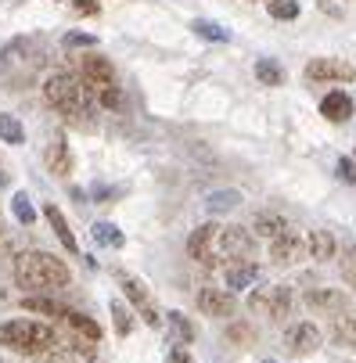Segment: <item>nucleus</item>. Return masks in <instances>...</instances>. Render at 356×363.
<instances>
[{"label": "nucleus", "instance_id": "obj_1", "mask_svg": "<svg viewBox=\"0 0 356 363\" xmlns=\"http://www.w3.org/2000/svg\"><path fill=\"white\" fill-rule=\"evenodd\" d=\"M15 281H18V288H29V291H55V288H65L72 281V274L58 255L33 248V252L15 255Z\"/></svg>", "mask_w": 356, "mask_h": 363}, {"label": "nucleus", "instance_id": "obj_2", "mask_svg": "<svg viewBox=\"0 0 356 363\" xmlns=\"http://www.w3.org/2000/svg\"><path fill=\"white\" fill-rule=\"evenodd\" d=\"M43 97L55 105L62 116H90L94 105H97V94L87 79L72 76V72H58V76H50L43 83Z\"/></svg>", "mask_w": 356, "mask_h": 363}, {"label": "nucleus", "instance_id": "obj_3", "mask_svg": "<svg viewBox=\"0 0 356 363\" xmlns=\"http://www.w3.org/2000/svg\"><path fill=\"white\" fill-rule=\"evenodd\" d=\"M58 342L62 338L55 335V328L40 324V320H4L0 324V345L11 352H22V356H43Z\"/></svg>", "mask_w": 356, "mask_h": 363}, {"label": "nucleus", "instance_id": "obj_4", "mask_svg": "<svg viewBox=\"0 0 356 363\" xmlns=\"http://www.w3.org/2000/svg\"><path fill=\"white\" fill-rule=\"evenodd\" d=\"M291 306H295L291 284H260V288H252V295H248L252 313H260V317H267L274 324H284L291 317Z\"/></svg>", "mask_w": 356, "mask_h": 363}, {"label": "nucleus", "instance_id": "obj_5", "mask_svg": "<svg viewBox=\"0 0 356 363\" xmlns=\"http://www.w3.org/2000/svg\"><path fill=\"white\" fill-rule=\"evenodd\" d=\"M83 79L94 86L97 105H105V108H119L123 105V94H119V83H116V69H112L109 58L87 55L83 58Z\"/></svg>", "mask_w": 356, "mask_h": 363}, {"label": "nucleus", "instance_id": "obj_6", "mask_svg": "<svg viewBox=\"0 0 356 363\" xmlns=\"http://www.w3.org/2000/svg\"><path fill=\"white\" fill-rule=\"evenodd\" d=\"M220 255L230 259V263L256 259V230H252V227H223V234H220Z\"/></svg>", "mask_w": 356, "mask_h": 363}, {"label": "nucleus", "instance_id": "obj_7", "mask_svg": "<svg viewBox=\"0 0 356 363\" xmlns=\"http://www.w3.org/2000/svg\"><path fill=\"white\" fill-rule=\"evenodd\" d=\"M220 234H223V227L201 223V227L187 238V255L194 259V263H201V267H213V263H216V248H220Z\"/></svg>", "mask_w": 356, "mask_h": 363}, {"label": "nucleus", "instance_id": "obj_8", "mask_svg": "<svg viewBox=\"0 0 356 363\" xmlns=\"http://www.w3.org/2000/svg\"><path fill=\"white\" fill-rule=\"evenodd\" d=\"M306 248H310V245L302 241V234H299V230L284 227L277 238H270V263H274V267H295Z\"/></svg>", "mask_w": 356, "mask_h": 363}, {"label": "nucleus", "instance_id": "obj_9", "mask_svg": "<svg viewBox=\"0 0 356 363\" xmlns=\"http://www.w3.org/2000/svg\"><path fill=\"white\" fill-rule=\"evenodd\" d=\"M306 79H313V83H352L356 65H349L345 58H313L306 65Z\"/></svg>", "mask_w": 356, "mask_h": 363}, {"label": "nucleus", "instance_id": "obj_10", "mask_svg": "<svg viewBox=\"0 0 356 363\" xmlns=\"http://www.w3.org/2000/svg\"><path fill=\"white\" fill-rule=\"evenodd\" d=\"M324 345V335H321V328L317 324H291L288 331H284V349L291 352V356H310V352H317Z\"/></svg>", "mask_w": 356, "mask_h": 363}, {"label": "nucleus", "instance_id": "obj_11", "mask_svg": "<svg viewBox=\"0 0 356 363\" xmlns=\"http://www.w3.org/2000/svg\"><path fill=\"white\" fill-rule=\"evenodd\" d=\"M119 284H123V291H126L130 306H133L137 313L144 317V324H151V328H155V324H159L162 317H159V309H155V302H151V295H148L144 281H137V277H130V274H119Z\"/></svg>", "mask_w": 356, "mask_h": 363}, {"label": "nucleus", "instance_id": "obj_12", "mask_svg": "<svg viewBox=\"0 0 356 363\" xmlns=\"http://www.w3.org/2000/svg\"><path fill=\"white\" fill-rule=\"evenodd\" d=\"M198 309L206 317H234L238 298H234L230 288H201L198 291Z\"/></svg>", "mask_w": 356, "mask_h": 363}, {"label": "nucleus", "instance_id": "obj_13", "mask_svg": "<svg viewBox=\"0 0 356 363\" xmlns=\"http://www.w3.org/2000/svg\"><path fill=\"white\" fill-rule=\"evenodd\" d=\"M306 306L317 309V313L335 317V313H345L349 309V295H342L338 288H310L306 291Z\"/></svg>", "mask_w": 356, "mask_h": 363}, {"label": "nucleus", "instance_id": "obj_14", "mask_svg": "<svg viewBox=\"0 0 356 363\" xmlns=\"http://www.w3.org/2000/svg\"><path fill=\"white\" fill-rule=\"evenodd\" d=\"M43 162H47V169L55 173V177H69V173H72V155H69V140H65L62 133L47 140Z\"/></svg>", "mask_w": 356, "mask_h": 363}, {"label": "nucleus", "instance_id": "obj_15", "mask_svg": "<svg viewBox=\"0 0 356 363\" xmlns=\"http://www.w3.org/2000/svg\"><path fill=\"white\" fill-rule=\"evenodd\" d=\"M260 281V267L252 259H241V263H230L227 267V288L230 291H241V288H252Z\"/></svg>", "mask_w": 356, "mask_h": 363}, {"label": "nucleus", "instance_id": "obj_16", "mask_svg": "<svg viewBox=\"0 0 356 363\" xmlns=\"http://www.w3.org/2000/svg\"><path fill=\"white\" fill-rule=\"evenodd\" d=\"M43 216H47V223H50V227H55L58 241H62V245H65V248L76 255V252H79V241H76V234L69 230V220L62 216V209H58V205H43Z\"/></svg>", "mask_w": 356, "mask_h": 363}, {"label": "nucleus", "instance_id": "obj_17", "mask_svg": "<svg viewBox=\"0 0 356 363\" xmlns=\"http://www.w3.org/2000/svg\"><path fill=\"white\" fill-rule=\"evenodd\" d=\"M321 112H324L331 123H345V119L352 116V101H349V94H342V90H331V94L321 101Z\"/></svg>", "mask_w": 356, "mask_h": 363}, {"label": "nucleus", "instance_id": "obj_18", "mask_svg": "<svg viewBox=\"0 0 356 363\" xmlns=\"http://www.w3.org/2000/svg\"><path fill=\"white\" fill-rule=\"evenodd\" d=\"M22 306L29 309V313H40V317H55V320H65L69 317V306H62L55 298H43V295H26Z\"/></svg>", "mask_w": 356, "mask_h": 363}, {"label": "nucleus", "instance_id": "obj_19", "mask_svg": "<svg viewBox=\"0 0 356 363\" xmlns=\"http://www.w3.org/2000/svg\"><path fill=\"white\" fill-rule=\"evenodd\" d=\"M166 324H169V345H191L194 342V324L180 313V309L166 313Z\"/></svg>", "mask_w": 356, "mask_h": 363}, {"label": "nucleus", "instance_id": "obj_20", "mask_svg": "<svg viewBox=\"0 0 356 363\" xmlns=\"http://www.w3.org/2000/svg\"><path fill=\"white\" fill-rule=\"evenodd\" d=\"M310 259H317V263H328V259H335L338 245L331 238V230H310Z\"/></svg>", "mask_w": 356, "mask_h": 363}, {"label": "nucleus", "instance_id": "obj_21", "mask_svg": "<svg viewBox=\"0 0 356 363\" xmlns=\"http://www.w3.org/2000/svg\"><path fill=\"white\" fill-rule=\"evenodd\" d=\"M238 205H241V191H213V194L206 198V209H209L213 216L230 213V209H238Z\"/></svg>", "mask_w": 356, "mask_h": 363}, {"label": "nucleus", "instance_id": "obj_22", "mask_svg": "<svg viewBox=\"0 0 356 363\" xmlns=\"http://www.w3.org/2000/svg\"><path fill=\"white\" fill-rule=\"evenodd\" d=\"M284 227H288V223H284L277 213H260L256 220H252V230H256V238H267V241H270V238H277Z\"/></svg>", "mask_w": 356, "mask_h": 363}, {"label": "nucleus", "instance_id": "obj_23", "mask_svg": "<svg viewBox=\"0 0 356 363\" xmlns=\"http://www.w3.org/2000/svg\"><path fill=\"white\" fill-rule=\"evenodd\" d=\"M331 331H335V338L338 342H345V345H356V313H335V320H331Z\"/></svg>", "mask_w": 356, "mask_h": 363}, {"label": "nucleus", "instance_id": "obj_24", "mask_svg": "<svg viewBox=\"0 0 356 363\" xmlns=\"http://www.w3.org/2000/svg\"><path fill=\"white\" fill-rule=\"evenodd\" d=\"M90 234H94V241L97 245H105V248H123V230L116 227V223H94L90 227Z\"/></svg>", "mask_w": 356, "mask_h": 363}, {"label": "nucleus", "instance_id": "obj_25", "mask_svg": "<svg viewBox=\"0 0 356 363\" xmlns=\"http://www.w3.org/2000/svg\"><path fill=\"white\" fill-rule=\"evenodd\" d=\"M256 79H260L263 86H281V83H284V69H281L277 62H270V58H260V62H256Z\"/></svg>", "mask_w": 356, "mask_h": 363}, {"label": "nucleus", "instance_id": "obj_26", "mask_svg": "<svg viewBox=\"0 0 356 363\" xmlns=\"http://www.w3.org/2000/svg\"><path fill=\"white\" fill-rule=\"evenodd\" d=\"M65 324L76 331V335H83V338H94V342H101V328L90 320V317H83V313H76V309H69V317H65Z\"/></svg>", "mask_w": 356, "mask_h": 363}, {"label": "nucleus", "instance_id": "obj_27", "mask_svg": "<svg viewBox=\"0 0 356 363\" xmlns=\"http://www.w3.org/2000/svg\"><path fill=\"white\" fill-rule=\"evenodd\" d=\"M227 342H234L238 349H248L252 342H256V328H252L248 320H234V324L227 328Z\"/></svg>", "mask_w": 356, "mask_h": 363}, {"label": "nucleus", "instance_id": "obj_28", "mask_svg": "<svg viewBox=\"0 0 356 363\" xmlns=\"http://www.w3.org/2000/svg\"><path fill=\"white\" fill-rule=\"evenodd\" d=\"M0 140L4 144H22L26 140V130L15 116H0Z\"/></svg>", "mask_w": 356, "mask_h": 363}, {"label": "nucleus", "instance_id": "obj_29", "mask_svg": "<svg viewBox=\"0 0 356 363\" xmlns=\"http://www.w3.org/2000/svg\"><path fill=\"white\" fill-rule=\"evenodd\" d=\"M11 213H15V220H18V223H26V227L36 220V209H33V201H29V194H26V191H18V194L11 198Z\"/></svg>", "mask_w": 356, "mask_h": 363}, {"label": "nucleus", "instance_id": "obj_30", "mask_svg": "<svg viewBox=\"0 0 356 363\" xmlns=\"http://www.w3.org/2000/svg\"><path fill=\"white\" fill-rule=\"evenodd\" d=\"M338 270L345 277V284L356 291V245H345L342 248V259H338Z\"/></svg>", "mask_w": 356, "mask_h": 363}, {"label": "nucleus", "instance_id": "obj_31", "mask_svg": "<svg viewBox=\"0 0 356 363\" xmlns=\"http://www.w3.org/2000/svg\"><path fill=\"white\" fill-rule=\"evenodd\" d=\"M267 8H270V18H277V22L299 18V0H267Z\"/></svg>", "mask_w": 356, "mask_h": 363}, {"label": "nucleus", "instance_id": "obj_32", "mask_svg": "<svg viewBox=\"0 0 356 363\" xmlns=\"http://www.w3.org/2000/svg\"><path fill=\"white\" fill-rule=\"evenodd\" d=\"M191 29H194L201 40H216V43H227V40H230V33H227L223 26H216V22H206V18H198Z\"/></svg>", "mask_w": 356, "mask_h": 363}, {"label": "nucleus", "instance_id": "obj_33", "mask_svg": "<svg viewBox=\"0 0 356 363\" xmlns=\"http://www.w3.org/2000/svg\"><path fill=\"white\" fill-rule=\"evenodd\" d=\"M112 320H116V331H119V335H130V331H133V313H130L119 298L112 302Z\"/></svg>", "mask_w": 356, "mask_h": 363}, {"label": "nucleus", "instance_id": "obj_34", "mask_svg": "<svg viewBox=\"0 0 356 363\" xmlns=\"http://www.w3.org/2000/svg\"><path fill=\"white\" fill-rule=\"evenodd\" d=\"M338 177L345 184H356V162L352 159H338Z\"/></svg>", "mask_w": 356, "mask_h": 363}, {"label": "nucleus", "instance_id": "obj_35", "mask_svg": "<svg viewBox=\"0 0 356 363\" xmlns=\"http://www.w3.org/2000/svg\"><path fill=\"white\" fill-rule=\"evenodd\" d=\"M97 40L94 36H87V33H69L65 36V47H94Z\"/></svg>", "mask_w": 356, "mask_h": 363}, {"label": "nucleus", "instance_id": "obj_36", "mask_svg": "<svg viewBox=\"0 0 356 363\" xmlns=\"http://www.w3.org/2000/svg\"><path fill=\"white\" fill-rule=\"evenodd\" d=\"M72 8H76V11H83V15H97V11H101L97 0H72Z\"/></svg>", "mask_w": 356, "mask_h": 363}, {"label": "nucleus", "instance_id": "obj_37", "mask_svg": "<svg viewBox=\"0 0 356 363\" xmlns=\"http://www.w3.org/2000/svg\"><path fill=\"white\" fill-rule=\"evenodd\" d=\"M166 363H191V356H187V349L173 345V352H169V359H166Z\"/></svg>", "mask_w": 356, "mask_h": 363}, {"label": "nucleus", "instance_id": "obj_38", "mask_svg": "<svg viewBox=\"0 0 356 363\" xmlns=\"http://www.w3.org/2000/svg\"><path fill=\"white\" fill-rule=\"evenodd\" d=\"M267 363H277V359H267Z\"/></svg>", "mask_w": 356, "mask_h": 363}]
</instances>
